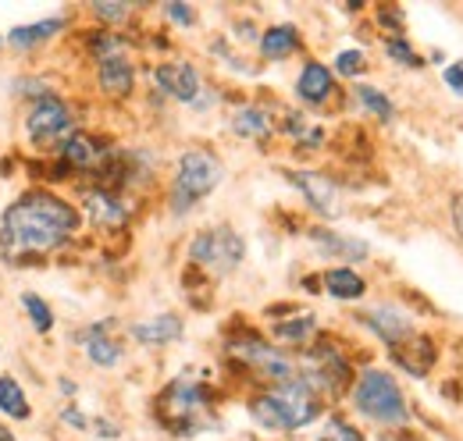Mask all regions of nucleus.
Here are the masks:
<instances>
[{
    "instance_id": "58836bf2",
    "label": "nucleus",
    "mask_w": 463,
    "mask_h": 441,
    "mask_svg": "<svg viewBox=\"0 0 463 441\" xmlns=\"http://www.w3.org/2000/svg\"><path fill=\"white\" fill-rule=\"evenodd\" d=\"M61 391H64V395H75V385H71L68 378H61Z\"/></svg>"
},
{
    "instance_id": "9d476101",
    "label": "nucleus",
    "mask_w": 463,
    "mask_h": 441,
    "mask_svg": "<svg viewBox=\"0 0 463 441\" xmlns=\"http://www.w3.org/2000/svg\"><path fill=\"white\" fill-rule=\"evenodd\" d=\"M154 86L172 97L178 104H196V97L203 93V79L196 71V64L189 61H165L154 68Z\"/></svg>"
},
{
    "instance_id": "cd10ccee",
    "label": "nucleus",
    "mask_w": 463,
    "mask_h": 441,
    "mask_svg": "<svg viewBox=\"0 0 463 441\" xmlns=\"http://www.w3.org/2000/svg\"><path fill=\"white\" fill-rule=\"evenodd\" d=\"M356 100L364 104V108L371 110V114H378L382 121H392V114H396V108H392V100L382 93V89H374V86H356Z\"/></svg>"
},
{
    "instance_id": "c9c22d12",
    "label": "nucleus",
    "mask_w": 463,
    "mask_h": 441,
    "mask_svg": "<svg viewBox=\"0 0 463 441\" xmlns=\"http://www.w3.org/2000/svg\"><path fill=\"white\" fill-rule=\"evenodd\" d=\"M378 18H382V22H385V25H389L396 36L403 33V14H400V11H392V7H382V11H378Z\"/></svg>"
},
{
    "instance_id": "b1692460",
    "label": "nucleus",
    "mask_w": 463,
    "mask_h": 441,
    "mask_svg": "<svg viewBox=\"0 0 463 441\" xmlns=\"http://www.w3.org/2000/svg\"><path fill=\"white\" fill-rule=\"evenodd\" d=\"M321 281H325L328 296H335V299H360L367 292V281L349 267H332V271H325Z\"/></svg>"
},
{
    "instance_id": "a211bd4d",
    "label": "nucleus",
    "mask_w": 463,
    "mask_h": 441,
    "mask_svg": "<svg viewBox=\"0 0 463 441\" xmlns=\"http://www.w3.org/2000/svg\"><path fill=\"white\" fill-rule=\"evenodd\" d=\"M132 338L139 345H172L182 338V317L178 314H157L150 321L132 324Z\"/></svg>"
},
{
    "instance_id": "4c0bfd02",
    "label": "nucleus",
    "mask_w": 463,
    "mask_h": 441,
    "mask_svg": "<svg viewBox=\"0 0 463 441\" xmlns=\"http://www.w3.org/2000/svg\"><path fill=\"white\" fill-rule=\"evenodd\" d=\"M97 435H104V438H118V427L111 420H97Z\"/></svg>"
},
{
    "instance_id": "2f4dec72",
    "label": "nucleus",
    "mask_w": 463,
    "mask_h": 441,
    "mask_svg": "<svg viewBox=\"0 0 463 441\" xmlns=\"http://www.w3.org/2000/svg\"><path fill=\"white\" fill-rule=\"evenodd\" d=\"M364 68H367V57L360 54V51H343V54L335 57V71L346 75V79H356Z\"/></svg>"
},
{
    "instance_id": "dca6fc26",
    "label": "nucleus",
    "mask_w": 463,
    "mask_h": 441,
    "mask_svg": "<svg viewBox=\"0 0 463 441\" xmlns=\"http://www.w3.org/2000/svg\"><path fill=\"white\" fill-rule=\"evenodd\" d=\"M364 324L374 331L389 349H396L400 342H406L410 334H413V324H410V317L400 314V310H392V306H378V310H367L364 314Z\"/></svg>"
},
{
    "instance_id": "423d86ee",
    "label": "nucleus",
    "mask_w": 463,
    "mask_h": 441,
    "mask_svg": "<svg viewBox=\"0 0 463 441\" xmlns=\"http://www.w3.org/2000/svg\"><path fill=\"white\" fill-rule=\"evenodd\" d=\"M75 110L68 108L61 97H47V100H36L29 114H25V136L33 146H43V150H58L68 136H75Z\"/></svg>"
},
{
    "instance_id": "6ab92c4d",
    "label": "nucleus",
    "mask_w": 463,
    "mask_h": 441,
    "mask_svg": "<svg viewBox=\"0 0 463 441\" xmlns=\"http://www.w3.org/2000/svg\"><path fill=\"white\" fill-rule=\"evenodd\" d=\"M310 242L325 253V257H339V260H367V246L346 239V235H335L332 228H310Z\"/></svg>"
},
{
    "instance_id": "f704fd0d",
    "label": "nucleus",
    "mask_w": 463,
    "mask_h": 441,
    "mask_svg": "<svg viewBox=\"0 0 463 441\" xmlns=\"http://www.w3.org/2000/svg\"><path fill=\"white\" fill-rule=\"evenodd\" d=\"M442 79H446V86H449V93H457L463 97V61H453L446 71H442Z\"/></svg>"
},
{
    "instance_id": "20e7f679",
    "label": "nucleus",
    "mask_w": 463,
    "mask_h": 441,
    "mask_svg": "<svg viewBox=\"0 0 463 441\" xmlns=\"http://www.w3.org/2000/svg\"><path fill=\"white\" fill-rule=\"evenodd\" d=\"M246 257V242L242 235L229 228V224H218V228H207L200 231L193 242H189V260L211 275H232Z\"/></svg>"
},
{
    "instance_id": "4468645a",
    "label": "nucleus",
    "mask_w": 463,
    "mask_h": 441,
    "mask_svg": "<svg viewBox=\"0 0 463 441\" xmlns=\"http://www.w3.org/2000/svg\"><path fill=\"white\" fill-rule=\"evenodd\" d=\"M97 82L108 97H128L136 86V64L128 54H115L97 61Z\"/></svg>"
},
{
    "instance_id": "e433bc0d",
    "label": "nucleus",
    "mask_w": 463,
    "mask_h": 441,
    "mask_svg": "<svg viewBox=\"0 0 463 441\" xmlns=\"http://www.w3.org/2000/svg\"><path fill=\"white\" fill-rule=\"evenodd\" d=\"M453 224H457V231L463 235V192L453 196Z\"/></svg>"
},
{
    "instance_id": "bb28decb",
    "label": "nucleus",
    "mask_w": 463,
    "mask_h": 441,
    "mask_svg": "<svg viewBox=\"0 0 463 441\" xmlns=\"http://www.w3.org/2000/svg\"><path fill=\"white\" fill-rule=\"evenodd\" d=\"M22 306H25L29 324H33L36 334H51V331H54V310H51L36 292H25V296H22Z\"/></svg>"
},
{
    "instance_id": "5701e85b",
    "label": "nucleus",
    "mask_w": 463,
    "mask_h": 441,
    "mask_svg": "<svg viewBox=\"0 0 463 441\" xmlns=\"http://www.w3.org/2000/svg\"><path fill=\"white\" fill-rule=\"evenodd\" d=\"M232 128L242 139H268L271 136V114L264 108H239L232 114Z\"/></svg>"
},
{
    "instance_id": "a878e982",
    "label": "nucleus",
    "mask_w": 463,
    "mask_h": 441,
    "mask_svg": "<svg viewBox=\"0 0 463 441\" xmlns=\"http://www.w3.org/2000/svg\"><path fill=\"white\" fill-rule=\"evenodd\" d=\"M314 328H317V317L299 310L296 317H286V321L275 324V338L286 342V345H299V342H307V338L314 334Z\"/></svg>"
},
{
    "instance_id": "39448f33",
    "label": "nucleus",
    "mask_w": 463,
    "mask_h": 441,
    "mask_svg": "<svg viewBox=\"0 0 463 441\" xmlns=\"http://www.w3.org/2000/svg\"><path fill=\"white\" fill-rule=\"evenodd\" d=\"M207 406H211L207 388L200 385V381H193V378H175L172 385L161 391V399H157L161 420H165L172 431H178V435L200 431L196 420L207 413Z\"/></svg>"
},
{
    "instance_id": "aec40b11",
    "label": "nucleus",
    "mask_w": 463,
    "mask_h": 441,
    "mask_svg": "<svg viewBox=\"0 0 463 441\" xmlns=\"http://www.w3.org/2000/svg\"><path fill=\"white\" fill-rule=\"evenodd\" d=\"M61 29H64V18L54 14V18H43V22H33V25H14L7 33V43L18 47V51H29V47H40V43L54 40Z\"/></svg>"
},
{
    "instance_id": "a19ab883",
    "label": "nucleus",
    "mask_w": 463,
    "mask_h": 441,
    "mask_svg": "<svg viewBox=\"0 0 463 441\" xmlns=\"http://www.w3.org/2000/svg\"><path fill=\"white\" fill-rule=\"evenodd\" d=\"M0 47H4V40H0Z\"/></svg>"
},
{
    "instance_id": "1a4fd4ad",
    "label": "nucleus",
    "mask_w": 463,
    "mask_h": 441,
    "mask_svg": "<svg viewBox=\"0 0 463 441\" xmlns=\"http://www.w3.org/2000/svg\"><path fill=\"white\" fill-rule=\"evenodd\" d=\"M268 395H271L275 406L282 409L289 431H299V427H307V424H314V420L321 417V399H317V391L307 388L299 378H292V381H286V385H279L275 391H268Z\"/></svg>"
},
{
    "instance_id": "412c9836",
    "label": "nucleus",
    "mask_w": 463,
    "mask_h": 441,
    "mask_svg": "<svg viewBox=\"0 0 463 441\" xmlns=\"http://www.w3.org/2000/svg\"><path fill=\"white\" fill-rule=\"evenodd\" d=\"M296 47H299L296 25H271L260 36V54H264V61H286L289 54H296Z\"/></svg>"
},
{
    "instance_id": "72a5a7b5",
    "label": "nucleus",
    "mask_w": 463,
    "mask_h": 441,
    "mask_svg": "<svg viewBox=\"0 0 463 441\" xmlns=\"http://www.w3.org/2000/svg\"><path fill=\"white\" fill-rule=\"evenodd\" d=\"M61 424L71 427V431H86V427H90V420H86V413H82L79 406H64V409H61Z\"/></svg>"
},
{
    "instance_id": "f8f14e48",
    "label": "nucleus",
    "mask_w": 463,
    "mask_h": 441,
    "mask_svg": "<svg viewBox=\"0 0 463 441\" xmlns=\"http://www.w3.org/2000/svg\"><path fill=\"white\" fill-rule=\"evenodd\" d=\"M289 182L303 192V200H307L321 218H335V214H339V189H335V182H332L328 174L296 167V171H289Z\"/></svg>"
},
{
    "instance_id": "f03ea898",
    "label": "nucleus",
    "mask_w": 463,
    "mask_h": 441,
    "mask_svg": "<svg viewBox=\"0 0 463 441\" xmlns=\"http://www.w3.org/2000/svg\"><path fill=\"white\" fill-rule=\"evenodd\" d=\"M353 406L356 413H364L374 424H406L410 409H406L403 388L396 385V378L389 371H364L353 385Z\"/></svg>"
},
{
    "instance_id": "0eeeda50",
    "label": "nucleus",
    "mask_w": 463,
    "mask_h": 441,
    "mask_svg": "<svg viewBox=\"0 0 463 441\" xmlns=\"http://www.w3.org/2000/svg\"><path fill=\"white\" fill-rule=\"evenodd\" d=\"M229 352L242 367H250L253 374H260V378H268V381H275V385H286V381H292V378L299 374L296 363H292L279 345H271V342H264V338H257V334L229 342Z\"/></svg>"
},
{
    "instance_id": "9b49d317",
    "label": "nucleus",
    "mask_w": 463,
    "mask_h": 441,
    "mask_svg": "<svg viewBox=\"0 0 463 441\" xmlns=\"http://www.w3.org/2000/svg\"><path fill=\"white\" fill-rule=\"evenodd\" d=\"M82 211H86V218H90L93 228H104V231L128 224V207H125V200L118 196L115 189H108V185L86 189V192H82Z\"/></svg>"
},
{
    "instance_id": "f257e3e1",
    "label": "nucleus",
    "mask_w": 463,
    "mask_h": 441,
    "mask_svg": "<svg viewBox=\"0 0 463 441\" xmlns=\"http://www.w3.org/2000/svg\"><path fill=\"white\" fill-rule=\"evenodd\" d=\"M82 228V214L51 189H29L0 214V257L7 264L40 260L64 249Z\"/></svg>"
},
{
    "instance_id": "393cba45",
    "label": "nucleus",
    "mask_w": 463,
    "mask_h": 441,
    "mask_svg": "<svg viewBox=\"0 0 463 441\" xmlns=\"http://www.w3.org/2000/svg\"><path fill=\"white\" fill-rule=\"evenodd\" d=\"M250 417H253V420H257L264 431H282V435L289 431V427H286V417H282V409L275 406V399H271L268 391L250 399Z\"/></svg>"
},
{
    "instance_id": "c85d7f7f",
    "label": "nucleus",
    "mask_w": 463,
    "mask_h": 441,
    "mask_svg": "<svg viewBox=\"0 0 463 441\" xmlns=\"http://www.w3.org/2000/svg\"><path fill=\"white\" fill-rule=\"evenodd\" d=\"M385 54L392 57V61H396V64H406V68H420V64H424V61H420V57L413 54V47H410V43H406L403 36H392V40H389V43H385Z\"/></svg>"
},
{
    "instance_id": "473e14b6",
    "label": "nucleus",
    "mask_w": 463,
    "mask_h": 441,
    "mask_svg": "<svg viewBox=\"0 0 463 441\" xmlns=\"http://www.w3.org/2000/svg\"><path fill=\"white\" fill-rule=\"evenodd\" d=\"M165 14L172 18L175 25H182V29L196 25V11H193L189 4H178V0H175V4H165Z\"/></svg>"
},
{
    "instance_id": "c756f323",
    "label": "nucleus",
    "mask_w": 463,
    "mask_h": 441,
    "mask_svg": "<svg viewBox=\"0 0 463 441\" xmlns=\"http://www.w3.org/2000/svg\"><path fill=\"white\" fill-rule=\"evenodd\" d=\"M93 14H97L100 22H108V25H121V22H128L132 7H128V4H108V0H97V4H93Z\"/></svg>"
},
{
    "instance_id": "4be33fe9",
    "label": "nucleus",
    "mask_w": 463,
    "mask_h": 441,
    "mask_svg": "<svg viewBox=\"0 0 463 441\" xmlns=\"http://www.w3.org/2000/svg\"><path fill=\"white\" fill-rule=\"evenodd\" d=\"M0 413L11 417V420H29L33 417V406H29L25 388L18 385L11 374H0Z\"/></svg>"
},
{
    "instance_id": "ddd939ff",
    "label": "nucleus",
    "mask_w": 463,
    "mask_h": 441,
    "mask_svg": "<svg viewBox=\"0 0 463 441\" xmlns=\"http://www.w3.org/2000/svg\"><path fill=\"white\" fill-rule=\"evenodd\" d=\"M332 93H335V71L325 68L321 61H307L303 71H299V79H296V97H299L303 104L317 108V104H325Z\"/></svg>"
},
{
    "instance_id": "6e6552de",
    "label": "nucleus",
    "mask_w": 463,
    "mask_h": 441,
    "mask_svg": "<svg viewBox=\"0 0 463 441\" xmlns=\"http://www.w3.org/2000/svg\"><path fill=\"white\" fill-rule=\"evenodd\" d=\"M58 161L71 171H82V174H100V171H111L115 150L97 136L75 132L58 146Z\"/></svg>"
},
{
    "instance_id": "f3484780",
    "label": "nucleus",
    "mask_w": 463,
    "mask_h": 441,
    "mask_svg": "<svg viewBox=\"0 0 463 441\" xmlns=\"http://www.w3.org/2000/svg\"><path fill=\"white\" fill-rule=\"evenodd\" d=\"M111 328V321H104V324H93V328L82 334V345H86V360L93 363V367H100V371H111L121 363V345H118L115 338L108 334Z\"/></svg>"
},
{
    "instance_id": "2eb2a0df",
    "label": "nucleus",
    "mask_w": 463,
    "mask_h": 441,
    "mask_svg": "<svg viewBox=\"0 0 463 441\" xmlns=\"http://www.w3.org/2000/svg\"><path fill=\"white\" fill-rule=\"evenodd\" d=\"M435 342L431 338H424V334H410L406 342H400L396 349H392V360L403 367L406 374H413V378H424L431 367H435Z\"/></svg>"
},
{
    "instance_id": "7c9ffc66",
    "label": "nucleus",
    "mask_w": 463,
    "mask_h": 441,
    "mask_svg": "<svg viewBox=\"0 0 463 441\" xmlns=\"http://www.w3.org/2000/svg\"><path fill=\"white\" fill-rule=\"evenodd\" d=\"M321 441H364V435H360L353 424L339 420V417H332V420L325 424V435H321Z\"/></svg>"
},
{
    "instance_id": "7ed1b4c3",
    "label": "nucleus",
    "mask_w": 463,
    "mask_h": 441,
    "mask_svg": "<svg viewBox=\"0 0 463 441\" xmlns=\"http://www.w3.org/2000/svg\"><path fill=\"white\" fill-rule=\"evenodd\" d=\"M225 178V164L207 154V150H185L175 164V189H172V200H175V211H189L196 207L203 196H211Z\"/></svg>"
},
{
    "instance_id": "ea45409f",
    "label": "nucleus",
    "mask_w": 463,
    "mask_h": 441,
    "mask_svg": "<svg viewBox=\"0 0 463 441\" xmlns=\"http://www.w3.org/2000/svg\"><path fill=\"white\" fill-rule=\"evenodd\" d=\"M0 441H14V435H11L7 427H0Z\"/></svg>"
}]
</instances>
